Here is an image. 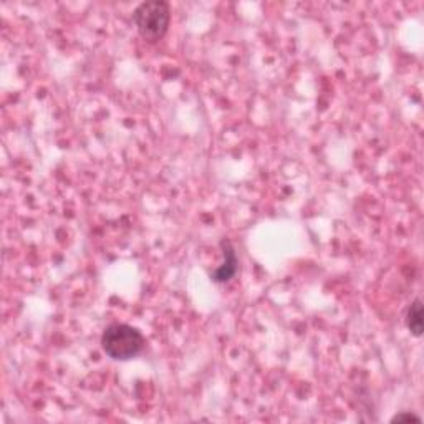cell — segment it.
Segmentation results:
<instances>
[{"mask_svg": "<svg viewBox=\"0 0 424 424\" xmlns=\"http://www.w3.org/2000/svg\"><path fill=\"white\" fill-rule=\"evenodd\" d=\"M403 421H416V423H419V421H421V418H419V416L413 414V413H399V414H396L393 419H391V423H403Z\"/></svg>", "mask_w": 424, "mask_h": 424, "instance_id": "obj_5", "label": "cell"}, {"mask_svg": "<svg viewBox=\"0 0 424 424\" xmlns=\"http://www.w3.org/2000/svg\"><path fill=\"white\" fill-rule=\"evenodd\" d=\"M224 247V264L217 269L216 272L212 273V280L214 282H227L231 280L237 272V255L234 252L231 242H223Z\"/></svg>", "mask_w": 424, "mask_h": 424, "instance_id": "obj_3", "label": "cell"}, {"mask_svg": "<svg viewBox=\"0 0 424 424\" xmlns=\"http://www.w3.org/2000/svg\"><path fill=\"white\" fill-rule=\"evenodd\" d=\"M406 327L414 336H421L424 332V310L421 299H416L411 303L410 310L406 315Z\"/></svg>", "mask_w": 424, "mask_h": 424, "instance_id": "obj_4", "label": "cell"}, {"mask_svg": "<svg viewBox=\"0 0 424 424\" xmlns=\"http://www.w3.org/2000/svg\"><path fill=\"white\" fill-rule=\"evenodd\" d=\"M146 340L138 328L125 323H113L103 332V351L116 362H126L138 356L145 348Z\"/></svg>", "mask_w": 424, "mask_h": 424, "instance_id": "obj_1", "label": "cell"}, {"mask_svg": "<svg viewBox=\"0 0 424 424\" xmlns=\"http://www.w3.org/2000/svg\"><path fill=\"white\" fill-rule=\"evenodd\" d=\"M133 22L145 40L158 42L168 32L169 22H171V10H169L168 3L162 0L142 2L134 10Z\"/></svg>", "mask_w": 424, "mask_h": 424, "instance_id": "obj_2", "label": "cell"}]
</instances>
